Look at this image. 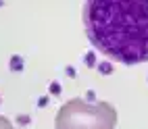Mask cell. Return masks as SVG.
Instances as JSON below:
<instances>
[{"label":"cell","mask_w":148,"mask_h":129,"mask_svg":"<svg viewBox=\"0 0 148 129\" xmlns=\"http://www.w3.org/2000/svg\"><path fill=\"white\" fill-rule=\"evenodd\" d=\"M82 19L102 56L121 65L148 63V0H86Z\"/></svg>","instance_id":"obj_1"},{"label":"cell","mask_w":148,"mask_h":129,"mask_svg":"<svg viewBox=\"0 0 148 129\" xmlns=\"http://www.w3.org/2000/svg\"><path fill=\"white\" fill-rule=\"evenodd\" d=\"M73 119H77V121H79V123L75 125L77 129H92V125H94V121L90 123V119H92L90 113H86V111H77Z\"/></svg>","instance_id":"obj_2"}]
</instances>
